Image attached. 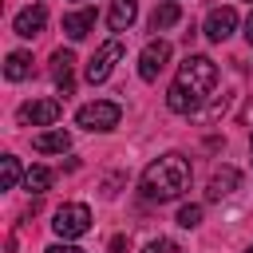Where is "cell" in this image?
I'll list each match as a JSON object with an SVG mask.
<instances>
[{
    "instance_id": "24",
    "label": "cell",
    "mask_w": 253,
    "mask_h": 253,
    "mask_svg": "<svg viewBox=\"0 0 253 253\" xmlns=\"http://www.w3.org/2000/svg\"><path fill=\"white\" fill-rule=\"evenodd\" d=\"M245 253H253V245H249V249H245Z\"/></svg>"
},
{
    "instance_id": "9",
    "label": "cell",
    "mask_w": 253,
    "mask_h": 253,
    "mask_svg": "<svg viewBox=\"0 0 253 253\" xmlns=\"http://www.w3.org/2000/svg\"><path fill=\"white\" fill-rule=\"evenodd\" d=\"M43 24H47V8L43 4H28L20 16H16V36H24V40H36L40 32H43Z\"/></svg>"
},
{
    "instance_id": "23",
    "label": "cell",
    "mask_w": 253,
    "mask_h": 253,
    "mask_svg": "<svg viewBox=\"0 0 253 253\" xmlns=\"http://www.w3.org/2000/svg\"><path fill=\"white\" fill-rule=\"evenodd\" d=\"M245 40L253 43V12H249V20H245Z\"/></svg>"
},
{
    "instance_id": "2",
    "label": "cell",
    "mask_w": 253,
    "mask_h": 253,
    "mask_svg": "<svg viewBox=\"0 0 253 253\" xmlns=\"http://www.w3.org/2000/svg\"><path fill=\"white\" fill-rule=\"evenodd\" d=\"M174 83L202 103V99L213 91V83H217V63H213L210 55H186V63L178 67V79H174Z\"/></svg>"
},
{
    "instance_id": "14",
    "label": "cell",
    "mask_w": 253,
    "mask_h": 253,
    "mask_svg": "<svg viewBox=\"0 0 253 253\" xmlns=\"http://www.w3.org/2000/svg\"><path fill=\"white\" fill-rule=\"evenodd\" d=\"M32 146L40 154H63V150H71V134L67 130H43V134L32 138Z\"/></svg>"
},
{
    "instance_id": "22",
    "label": "cell",
    "mask_w": 253,
    "mask_h": 253,
    "mask_svg": "<svg viewBox=\"0 0 253 253\" xmlns=\"http://www.w3.org/2000/svg\"><path fill=\"white\" fill-rule=\"evenodd\" d=\"M123 249H126V237H115L111 241V253H123Z\"/></svg>"
},
{
    "instance_id": "5",
    "label": "cell",
    "mask_w": 253,
    "mask_h": 253,
    "mask_svg": "<svg viewBox=\"0 0 253 253\" xmlns=\"http://www.w3.org/2000/svg\"><path fill=\"white\" fill-rule=\"evenodd\" d=\"M119 59H123V40L115 36V40H107V43L91 55V63H87V83H103V79L115 71Z\"/></svg>"
},
{
    "instance_id": "21",
    "label": "cell",
    "mask_w": 253,
    "mask_h": 253,
    "mask_svg": "<svg viewBox=\"0 0 253 253\" xmlns=\"http://www.w3.org/2000/svg\"><path fill=\"white\" fill-rule=\"evenodd\" d=\"M43 253H87V249H79V245H67V241H63V245H47Z\"/></svg>"
},
{
    "instance_id": "19",
    "label": "cell",
    "mask_w": 253,
    "mask_h": 253,
    "mask_svg": "<svg viewBox=\"0 0 253 253\" xmlns=\"http://www.w3.org/2000/svg\"><path fill=\"white\" fill-rule=\"evenodd\" d=\"M198 221H202V206H182V210H178V225H182V229H194Z\"/></svg>"
},
{
    "instance_id": "20",
    "label": "cell",
    "mask_w": 253,
    "mask_h": 253,
    "mask_svg": "<svg viewBox=\"0 0 253 253\" xmlns=\"http://www.w3.org/2000/svg\"><path fill=\"white\" fill-rule=\"evenodd\" d=\"M142 253H182V249H178V241H170V237H158V241H150Z\"/></svg>"
},
{
    "instance_id": "11",
    "label": "cell",
    "mask_w": 253,
    "mask_h": 253,
    "mask_svg": "<svg viewBox=\"0 0 253 253\" xmlns=\"http://www.w3.org/2000/svg\"><path fill=\"white\" fill-rule=\"evenodd\" d=\"M95 20H99V12L87 4V8H79V12H71V16H63V32H67L71 40H87L91 28H95Z\"/></svg>"
},
{
    "instance_id": "8",
    "label": "cell",
    "mask_w": 253,
    "mask_h": 253,
    "mask_svg": "<svg viewBox=\"0 0 253 253\" xmlns=\"http://www.w3.org/2000/svg\"><path fill=\"white\" fill-rule=\"evenodd\" d=\"M233 28H237V12H233L229 4H225V8H213V12L206 16V24H202L206 40H213V43L229 40V36H233Z\"/></svg>"
},
{
    "instance_id": "18",
    "label": "cell",
    "mask_w": 253,
    "mask_h": 253,
    "mask_svg": "<svg viewBox=\"0 0 253 253\" xmlns=\"http://www.w3.org/2000/svg\"><path fill=\"white\" fill-rule=\"evenodd\" d=\"M0 170H4V190H16V182H20V162H16L12 154H4V158H0Z\"/></svg>"
},
{
    "instance_id": "13",
    "label": "cell",
    "mask_w": 253,
    "mask_h": 253,
    "mask_svg": "<svg viewBox=\"0 0 253 253\" xmlns=\"http://www.w3.org/2000/svg\"><path fill=\"white\" fill-rule=\"evenodd\" d=\"M138 16V0H111V12H107V24L111 32H126Z\"/></svg>"
},
{
    "instance_id": "16",
    "label": "cell",
    "mask_w": 253,
    "mask_h": 253,
    "mask_svg": "<svg viewBox=\"0 0 253 253\" xmlns=\"http://www.w3.org/2000/svg\"><path fill=\"white\" fill-rule=\"evenodd\" d=\"M4 75H8L12 83L28 79V75H32V55H28V51H12V55H8V63H4Z\"/></svg>"
},
{
    "instance_id": "7",
    "label": "cell",
    "mask_w": 253,
    "mask_h": 253,
    "mask_svg": "<svg viewBox=\"0 0 253 253\" xmlns=\"http://www.w3.org/2000/svg\"><path fill=\"white\" fill-rule=\"evenodd\" d=\"M59 115H63L59 99H32L20 107V123H32V126H51Z\"/></svg>"
},
{
    "instance_id": "17",
    "label": "cell",
    "mask_w": 253,
    "mask_h": 253,
    "mask_svg": "<svg viewBox=\"0 0 253 253\" xmlns=\"http://www.w3.org/2000/svg\"><path fill=\"white\" fill-rule=\"evenodd\" d=\"M51 178H55V174H51L47 166H32V170L24 174V186H28L32 194H43V190L51 186Z\"/></svg>"
},
{
    "instance_id": "25",
    "label": "cell",
    "mask_w": 253,
    "mask_h": 253,
    "mask_svg": "<svg viewBox=\"0 0 253 253\" xmlns=\"http://www.w3.org/2000/svg\"><path fill=\"white\" fill-rule=\"evenodd\" d=\"M249 150H253V138H249Z\"/></svg>"
},
{
    "instance_id": "3",
    "label": "cell",
    "mask_w": 253,
    "mask_h": 253,
    "mask_svg": "<svg viewBox=\"0 0 253 253\" xmlns=\"http://www.w3.org/2000/svg\"><path fill=\"white\" fill-rule=\"evenodd\" d=\"M119 119H123V107L111 99H95V103L79 107V115H75V123L83 130H111V126H119Z\"/></svg>"
},
{
    "instance_id": "6",
    "label": "cell",
    "mask_w": 253,
    "mask_h": 253,
    "mask_svg": "<svg viewBox=\"0 0 253 253\" xmlns=\"http://www.w3.org/2000/svg\"><path fill=\"white\" fill-rule=\"evenodd\" d=\"M166 63H170V43H166V40H150V43L142 47V55H138V75H142L146 83H154Z\"/></svg>"
},
{
    "instance_id": "26",
    "label": "cell",
    "mask_w": 253,
    "mask_h": 253,
    "mask_svg": "<svg viewBox=\"0 0 253 253\" xmlns=\"http://www.w3.org/2000/svg\"><path fill=\"white\" fill-rule=\"evenodd\" d=\"M249 4H253V0H249Z\"/></svg>"
},
{
    "instance_id": "4",
    "label": "cell",
    "mask_w": 253,
    "mask_h": 253,
    "mask_svg": "<svg viewBox=\"0 0 253 253\" xmlns=\"http://www.w3.org/2000/svg\"><path fill=\"white\" fill-rule=\"evenodd\" d=\"M51 229H55L63 241H67V237H83V233L91 229V210H87L83 202H67V206H59V210H55Z\"/></svg>"
},
{
    "instance_id": "1",
    "label": "cell",
    "mask_w": 253,
    "mask_h": 253,
    "mask_svg": "<svg viewBox=\"0 0 253 253\" xmlns=\"http://www.w3.org/2000/svg\"><path fill=\"white\" fill-rule=\"evenodd\" d=\"M190 190V162L182 154H162L142 170V194L150 202H174Z\"/></svg>"
},
{
    "instance_id": "12",
    "label": "cell",
    "mask_w": 253,
    "mask_h": 253,
    "mask_svg": "<svg viewBox=\"0 0 253 253\" xmlns=\"http://www.w3.org/2000/svg\"><path fill=\"white\" fill-rule=\"evenodd\" d=\"M237 182H241V174H237L233 166H221V170H213L206 198H210V202H221V198H229V194L237 190Z\"/></svg>"
},
{
    "instance_id": "10",
    "label": "cell",
    "mask_w": 253,
    "mask_h": 253,
    "mask_svg": "<svg viewBox=\"0 0 253 253\" xmlns=\"http://www.w3.org/2000/svg\"><path fill=\"white\" fill-rule=\"evenodd\" d=\"M71 71H75V55L59 47V51L51 55V79H55V87L63 91V99H67L71 87H75V75H71Z\"/></svg>"
},
{
    "instance_id": "15",
    "label": "cell",
    "mask_w": 253,
    "mask_h": 253,
    "mask_svg": "<svg viewBox=\"0 0 253 253\" xmlns=\"http://www.w3.org/2000/svg\"><path fill=\"white\" fill-rule=\"evenodd\" d=\"M182 20V8L174 4V0H166V4H158L154 12H150V32H166L170 24H178Z\"/></svg>"
}]
</instances>
